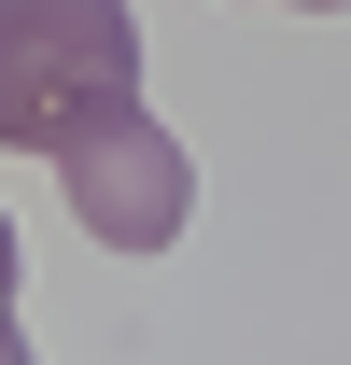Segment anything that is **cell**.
<instances>
[{"mask_svg":"<svg viewBox=\"0 0 351 365\" xmlns=\"http://www.w3.org/2000/svg\"><path fill=\"white\" fill-rule=\"evenodd\" d=\"M295 14H351V0H295Z\"/></svg>","mask_w":351,"mask_h":365,"instance_id":"obj_4","label":"cell"},{"mask_svg":"<svg viewBox=\"0 0 351 365\" xmlns=\"http://www.w3.org/2000/svg\"><path fill=\"white\" fill-rule=\"evenodd\" d=\"M141 113L127 0H0V155H71Z\"/></svg>","mask_w":351,"mask_h":365,"instance_id":"obj_1","label":"cell"},{"mask_svg":"<svg viewBox=\"0 0 351 365\" xmlns=\"http://www.w3.org/2000/svg\"><path fill=\"white\" fill-rule=\"evenodd\" d=\"M56 182H71V211H85L98 253H169L183 211H197V169H183V140L155 127V113H113L98 140H71Z\"/></svg>","mask_w":351,"mask_h":365,"instance_id":"obj_2","label":"cell"},{"mask_svg":"<svg viewBox=\"0 0 351 365\" xmlns=\"http://www.w3.org/2000/svg\"><path fill=\"white\" fill-rule=\"evenodd\" d=\"M0 365H29V323H14V225H0Z\"/></svg>","mask_w":351,"mask_h":365,"instance_id":"obj_3","label":"cell"}]
</instances>
